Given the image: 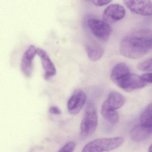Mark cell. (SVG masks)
<instances>
[{"instance_id":"cell-6","label":"cell","mask_w":152,"mask_h":152,"mask_svg":"<svg viewBox=\"0 0 152 152\" xmlns=\"http://www.w3.org/2000/svg\"><path fill=\"white\" fill-rule=\"evenodd\" d=\"M86 100V94L81 89L76 90L69 99L67 109L69 113L72 115L79 113Z\"/></svg>"},{"instance_id":"cell-2","label":"cell","mask_w":152,"mask_h":152,"mask_svg":"<svg viewBox=\"0 0 152 152\" xmlns=\"http://www.w3.org/2000/svg\"><path fill=\"white\" fill-rule=\"evenodd\" d=\"M124 142V138L121 137L98 138L87 144L82 149L81 152L111 151L120 147Z\"/></svg>"},{"instance_id":"cell-3","label":"cell","mask_w":152,"mask_h":152,"mask_svg":"<svg viewBox=\"0 0 152 152\" xmlns=\"http://www.w3.org/2000/svg\"><path fill=\"white\" fill-rule=\"evenodd\" d=\"M97 123L98 116L96 107L92 103H88L80 124L81 135L86 137L94 134L97 128Z\"/></svg>"},{"instance_id":"cell-1","label":"cell","mask_w":152,"mask_h":152,"mask_svg":"<svg viewBox=\"0 0 152 152\" xmlns=\"http://www.w3.org/2000/svg\"><path fill=\"white\" fill-rule=\"evenodd\" d=\"M152 49V32L149 29L136 30L125 37L121 42L120 52L129 58L137 59Z\"/></svg>"},{"instance_id":"cell-20","label":"cell","mask_w":152,"mask_h":152,"mask_svg":"<svg viewBox=\"0 0 152 152\" xmlns=\"http://www.w3.org/2000/svg\"><path fill=\"white\" fill-rule=\"evenodd\" d=\"M143 80L146 83H152V73H145L141 76Z\"/></svg>"},{"instance_id":"cell-12","label":"cell","mask_w":152,"mask_h":152,"mask_svg":"<svg viewBox=\"0 0 152 152\" xmlns=\"http://www.w3.org/2000/svg\"><path fill=\"white\" fill-rule=\"evenodd\" d=\"M131 73L130 69L126 64L120 63L113 68L111 73V80L118 85L126 76Z\"/></svg>"},{"instance_id":"cell-8","label":"cell","mask_w":152,"mask_h":152,"mask_svg":"<svg viewBox=\"0 0 152 152\" xmlns=\"http://www.w3.org/2000/svg\"><path fill=\"white\" fill-rule=\"evenodd\" d=\"M146 84L141 76L130 73L121 80L118 86L125 91L131 92L145 87Z\"/></svg>"},{"instance_id":"cell-19","label":"cell","mask_w":152,"mask_h":152,"mask_svg":"<svg viewBox=\"0 0 152 152\" xmlns=\"http://www.w3.org/2000/svg\"><path fill=\"white\" fill-rule=\"evenodd\" d=\"M88 2L94 4L96 6H103L107 5L110 3L112 0H86Z\"/></svg>"},{"instance_id":"cell-9","label":"cell","mask_w":152,"mask_h":152,"mask_svg":"<svg viewBox=\"0 0 152 152\" xmlns=\"http://www.w3.org/2000/svg\"><path fill=\"white\" fill-rule=\"evenodd\" d=\"M37 54L41 58L42 65L45 70L44 78L47 80L55 76L57 73L56 67L47 53L42 49L37 48Z\"/></svg>"},{"instance_id":"cell-5","label":"cell","mask_w":152,"mask_h":152,"mask_svg":"<svg viewBox=\"0 0 152 152\" xmlns=\"http://www.w3.org/2000/svg\"><path fill=\"white\" fill-rule=\"evenodd\" d=\"M124 3L133 13L144 17L152 16L151 0H124Z\"/></svg>"},{"instance_id":"cell-16","label":"cell","mask_w":152,"mask_h":152,"mask_svg":"<svg viewBox=\"0 0 152 152\" xmlns=\"http://www.w3.org/2000/svg\"><path fill=\"white\" fill-rule=\"evenodd\" d=\"M140 121L141 125L147 127H152V102L142 113Z\"/></svg>"},{"instance_id":"cell-22","label":"cell","mask_w":152,"mask_h":152,"mask_svg":"<svg viewBox=\"0 0 152 152\" xmlns=\"http://www.w3.org/2000/svg\"><path fill=\"white\" fill-rule=\"evenodd\" d=\"M149 152H152V144L149 148Z\"/></svg>"},{"instance_id":"cell-13","label":"cell","mask_w":152,"mask_h":152,"mask_svg":"<svg viewBox=\"0 0 152 152\" xmlns=\"http://www.w3.org/2000/svg\"><path fill=\"white\" fill-rule=\"evenodd\" d=\"M86 49L88 57L91 61H97L103 55V49L99 44L96 42L88 43L86 45Z\"/></svg>"},{"instance_id":"cell-14","label":"cell","mask_w":152,"mask_h":152,"mask_svg":"<svg viewBox=\"0 0 152 152\" xmlns=\"http://www.w3.org/2000/svg\"><path fill=\"white\" fill-rule=\"evenodd\" d=\"M126 102L125 97L118 92H111L104 102L111 109L117 110L122 107Z\"/></svg>"},{"instance_id":"cell-10","label":"cell","mask_w":152,"mask_h":152,"mask_svg":"<svg viewBox=\"0 0 152 152\" xmlns=\"http://www.w3.org/2000/svg\"><path fill=\"white\" fill-rule=\"evenodd\" d=\"M37 49L33 45L29 46L26 51L21 61V68L25 76L29 77L33 70V61L37 54Z\"/></svg>"},{"instance_id":"cell-4","label":"cell","mask_w":152,"mask_h":152,"mask_svg":"<svg viewBox=\"0 0 152 152\" xmlns=\"http://www.w3.org/2000/svg\"><path fill=\"white\" fill-rule=\"evenodd\" d=\"M87 25L91 33L96 38L103 42L109 40L111 34V26L109 23L96 18L87 20Z\"/></svg>"},{"instance_id":"cell-17","label":"cell","mask_w":152,"mask_h":152,"mask_svg":"<svg viewBox=\"0 0 152 152\" xmlns=\"http://www.w3.org/2000/svg\"><path fill=\"white\" fill-rule=\"evenodd\" d=\"M137 68L143 72L152 71V58L139 64L137 66Z\"/></svg>"},{"instance_id":"cell-15","label":"cell","mask_w":152,"mask_h":152,"mask_svg":"<svg viewBox=\"0 0 152 152\" xmlns=\"http://www.w3.org/2000/svg\"><path fill=\"white\" fill-rule=\"evenodd\" d=\"M101 113L104 119L110 124L115 125L118 122L119 115L116 110L111 109L104 102L102 105Z\"/></svg>"},{"instance_id":"cell-7","label":"cell","mask_w":152,"mask_h":152,"mask_svg":"<svg viewBox=\"0 0 152 152\" xmlns=\"http://www.w3.org/2000/svg\"><path fill=\"white\" fill-rule=\"evenodd\" d=\"M126 15V10L123 6L118 4H113L104 10L103 19L108 23H113L123 19Z\"/></svg>"},{"instance_id":"cell-11","label":"cell","mask_w":152,"mask_h":152,"mask_svg":"<svg viewBox=\"0 0 152 152\" xmlns=\"http://www.w3.org/2000/svg\"><path fill=\"white\" fill-rule=\"evenodd\" d=\"M152 135V127H147L140 125L134 127L130 132L131 138L134 142H141Z\"/></svg>"},{"instance_id":"cell-18","label":"cell","mask_w":152,"mask_h":152,"mask_svg":"<svg viewBox=\"0 0 152 152\" xmlns=\"http://www.w3.org/2000/svg\"><path fill=\"white\" fill-rule=\"evenodd\" d=\"M76 148V143L74 142L67 143L58 152H74Z\"/></svg>"},{"instance_id":"cell-21","label":"cell","mask_w":152,"mask_h":152,"mask_svg":"<svg viewBox=\"0 0 152 152\" xmlns=\"http://www.w3.org/2000/svg\"><path fill=\"white\" fill-rule=\"evenodd\" d=\"M49 112L52 114L55 115H60L61 114V111L57 106H53L50 107L49 110Z\"/></svg>"}]
</instances>
